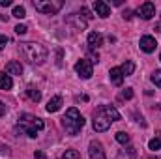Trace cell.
<instances>
[{
  "mask_svg": "<svg viewBox=\"0 0 161 159\" xmlns=\"http://www.w3.org/2000/svg\"><path fill=\"white\" fill-rule=\"evenodd\" d=\"M120 120V112L116 111V107L113 105H101L94 111V120H92V125H94V131L97 133H103L111 127L113 122Z\"/></svg>",
  "mask_w": 161,
  "mask_h": 159,
  "instance_id": "1",
  "label": "cell"
},
{
  "mask_svg": "<svg viewBox=\"0 0 161 159\" xmlns=\"http://www.w3.org/2000/svg\"><path fill=\"white\" fill-rule=\"evenodd\" d=\"M19 51L21 54L30 62V64H43L49 56V51L41 45V43H32V41H25L19 45Z\"/></svg>",
  "mask_w": 161,
  "mask_h": 159,
  "instance_id": "2",
  "label": "cell"
},
{
  "mask_svg": "<svg viewBox=\"0 0 161 159\" xmlns=\"http://www.w3.org/2000/svg\"><path fill=\"white\" fill-rule=\"evenodd\" d=\"M62 127H64L66 133L71 135V137L79 135L80 129L84 127V118H82V114H80L75 107H71V109L66 111V114H64V118H62Z\"/></svg>",
  "mask_w": 161,
  "mask_h": 159,
  "instance_id": "3",
  "label": "cell"
},
{
  "mask_svg": "<svg viewBox=\"0 0 161 159\" xmlns=\"http://www.w3.org/2000/svg\"><path fill=\"white\" fill-rule=\"evenodd\" d=\"M45 127L43 120L38 116H32V114H21L19 116V123H17V129L25 135H28L30 139H34L38 135V131H41Z\"/></svg>",
  "mask_w": 161,
  "mask_h": 159,
  "instance_id": "4",
  "label": "cell"
},
{
  "mask_svg": "<svg viewBox=\"0 0 161 159\" xmlns=\"http://www.w3.org/2000/svg\"><path fill=\"white\" fill-rule=\"evenodd\" d=\"M34 8H36L40 13L54 15V13H58V11L64 8V2H62V0H34Z\"/></svg>",
  "mask_w": 161,
  "mask_h": 159,
  "instance_id": "5",
  "label": "cell"
},
{
  "mask_svg": "<svg viewBox=\"0 0 161 159\" xmlns=\"http://www.w3.org/2000/svg\"><path fill=\"white\" fill-rule=\"evenodd\" d=\"M75 73L79 75L80 79H90L92 77V73H94V66H92V60H88V58H80L79 62L75 64Z\"/></svg>",
  "mask_w": 161,
  "mask_h": 159,
  "instance_id": "6",
  "label": "cell"
},
{
  "mask_svg": "<svg viewBox=\"0 0 161 159\" xmlns=\"http://www.w3.org/2000/svg\"><path fill=\"white\" fill-rule=\"evenodd\" d=\"M142 21H150L154 15H156V4L154 2H144V4H141V8L135 11Z\"/></svg>",
  "mask_w": 161,
  "mask_h": 159,
  "instance_id": "7",
  "label": "cell"
},
{
  "mask_svg": "<svg viewBox=\"0 0 161 159\" xmlns=\"http://www.w3.org/2000/svg\"><path fill=\"white\" fill-rule=\"evenodd\" d=\"M88 152H90V159H107V157H105L103 144H101L99 140H90Z\"/></svg>",
  "mask_w": 161,
  "mask_h": 159,
  "instance_id": "8",
  "label": "cell"
},
{
  "mask_svg": "<svg viewBox=\"0 0 161 159\" xmlns=\"http://www.w3.org/2000/svg\"><path fill=\"white\" fill-rule=\"evenodd\" d=\"M94 11H96V15H99L101 19H107V17L111 15V6L105 4L103 0H94Z\"/></svg>",
  "mask_w": 161,
  "mask_h": 159,
  "instance_id": "9",
  "label": "cell"
},
{
  "mask_svg": "<svg viewBox=\"0 0 161 159\" xmlns=\"http://www.w3.org/2000/svg\"><path fill=\"white\" fill-rule=\"evenodd\" d=\"M139 45H141V49L144 52H154L156 47H158V41H156V38H152V36H142L141 41H139Z\"/></svg>",
  "mask_w": 161,
  "mask_h": 159,
  "instance_id": "10",
  "label": "cell"
},
{
  "mask_svg": "<svg viewBox=\"0 0 161 159\" xmlns=\"http://www.w3.org/2000/svg\"><path fill=\"white\" fill-rule=\"evenodd\" d=\"M109 79L111 82L114 84V86H122V82H124V73H122V68H111V71H109Z\"/></svg>",
  "mask_w": 161,
  "mask_h": 159,
  "instance_id": "11",
  "label": "cell"
},
{
  "mask_svg": "<svg viewBox=\"0 0 161 159\" xmlns=\"http://www.w3.org/2000/svg\"><path fill=\"white\" fill-rule=\"evenodd\" d=\"M88 45H90V49H99L103 45V36L99 32H90L88 34Z\"/></svg>",
  "mask_w": 161,
  "mask_h": 159,
  "instance_id": "12",
  "label": "cell"
},
{
  "mask_svg": "<svg viewBox=\"0 0 161 159\" xmlns=\"http://www.w3.org/2000/svg\"><path fill=\"white\" fill-rule=\"evenodd\" d=\"M6 71H8V75H21L23 73V66H21V62L11 60V62L6 64Z\"/></svg>",
  "mask_w": 161,
  "mask_h": 159,
  "instance_id": "13",
  "label": "cell"
},
{
  "mask_svg": "<svg viewBox=\"0 0 161 159\" xmlns=\"http://www.w3.org/2000/svg\"><path fill=\"white\" fill-rule=\"evenodd\" d=\"M60 107H62V97L60 96H54V97H51L49 99V103H47V112H56V111H60Z\"/></svg>",
  "mask_w": 161,
  "mask_h": 159,
  "instance_id": "14",
  "label": "cell"
},
{
  "mask_svg": "<svg viewBox=\"0 0 161 159\" xmlns=\"http://www.w3.org/2000/svg\"><path fill=\"white\" fill-rule=\"evenodd\" d=\"M137 157V150H135V146H127V148H124L118 152V159H135Z\"/></svg>",
  "mask_w": 161,
  "mask_h": 159,
  "instance_id": "15",
  "label": "cell"
},
{
  "mask_svg": "<svg viewBox=\"0 0 161 159\" xmlns=\"http://www.w3.org/2000/svg\"><path fill=\"white\" fill-rule=\"evenodd\" d=\"M13 86V80L9 75H6L4 71H0V90H11Z\"/></svg>",
  "mask_w": 161,
  "mask_h": 159,
  "instance_id": "16",
  "label": "cell"
},
{
  "mask_svg": "<svg viewBox=\"0 0 161 159\" xmlns=\"http://www.w3.org/2000/svg\"><path fill=\"white\" fill-rule=\"evenodd\" d=\"M26 96H28V99L34 101V103H38L41 99V92L38 88H34V86H28V88H26Z\"/></svg>",
  "mask_w": 161,
  "mask_h": 159,
  "instance_id": "17",
  "label": "cell"
},
{
  "mask_svg": "<svg viewBox=\"0 0 161 159\" xmlns=\"http://www.w3.org/2000/svg\"><path fill=\"white\" fill-rule=\"evenodd\" d=\"M120 68H122V73H124V77H129V75H133V71H135V64H133L131 60L124 62Z\"/></svg>",
  "mask_w": 161,
  "mask_h": 159,
  "instance_id": "18",
  "label": "cell"
},
{
  "mask_svg": "<svg viewBox=\"0 0 161 159\" xmlns=\"http://www.w3.org/2000/svg\"><path fill=\"white\" fill-rule=\"evenodd\" d=\"M148 148L154 150V152H156V150H161V133H158V137L148 142Z\"/></svg>",
  "mask_w": 161,
  "mask_h": 159,
  "instance_id": "19",
  "label": "cell"
},
{
  "mask_svg": "<svg viewBox=\"0 0 161 159\" xmlns=\"http://www.w3.org/2000/svg\"><path fill=\"white\" fill-rule=\"evenodd\" d=\"M116 140H118L120 144H124V146H125V144H129L131 137H129L127 133H124V131H118V133H116Z\"/></svg>",
  "mask_w": 161,
  "mask_h": 159,
  "instance_id": "20",
  "label": "cell"
},
{
  "mask_svg": "<svg viewBox=\"0 0 161 159\" xmlns=\"http://www.w3.org/2000/svg\"><path fill=\"white\" fill-rule=\"evenodd\" d=\"M60 159H80V154L77 150H66Z\"/></svg>",
  "mask_w": 161,
  "mask_h": 159,
  "instance_id": "21",
  "label": "cell"
},
{
  "mask_svg": "<svg viewBox=\"0 0 161 159\" xmlns=\"http://www.w3.org/2000/svg\"><path fill=\"white\" fill-rule=\"evenodd\" d=\"M11 15H13V17H17V19H23V17H26V9H25L23 6H15Z\"/></svg>",
  "mask_w": 161,
  "mask_h": 159,
  "instance_id": "22",
  "label": "cell"
},
{
  "mask_svg": "<svg viewBox=\"0 0 161 159\" xmlns=\"http://www.w3.org/2000/svg\"><path fill=\"white\" fill-rule=\"evenodd\" d=\"M150 79H152V82H154L158 88H161V69H156V71L152 73V77H150Z\"/></svg>",
  "mask_w": 161,
  "mask_h": 159,
  "instance_id": "23",
  "label": "cell"
},
{
  "mask_svg": "<svg viewBox=\"0 0 161 159\" xmlns=\"http://www.w3.org/2000/svg\"><path fill=\"white\" fill-rule=\"evenodd\" d=\"M133 97V88H125V90H122V94L118 96V99H131Z\"/></svg>",
  "mask_w": 161,
  "mask_h": 159,
  "instance_id": "24",
  "label": "cell"
},
{
  "mask_svg": "<svg viewBox=\"0 0 161 159\" xmlns=\"http://www.w3.org/2000/svg\"><path fill=\"white\" fill-rule=\"evenodd\" d=\"M73 19H77V13H71V17H69V19H68V21H73ZM75 26H77V28H79V30H82V28H84V26H86V21H82V19H79V21H77V23H75Z\"/></svg>",
  "mask_w": 161,
  "mask_h": 159,
  "instance_id": "25",
  "label": "cell"
},
{
  "mask_svg": "<svg viewBox=\"0 0 161 159\" xmlns=\"http://www.w3.org/2000/svg\"><path fill=\"white\" fill-rule=\"evenodd\" d=\"M26 30H28V28H26L25 25H17V26H15V34H19V36L26 34Z\"/></svg>",
  "mask_w": 161,
  "mask_h": 159,
  "instance_id": "26",
  "label": "cell"
},
{
  "mask_svg": "<svg viewBox=\"0 0 161 159\" xmlns=\"http://www.w3.org/2000/svg\"><path fill=\"white\" fill-rule=\"evenodd\" d=\"M122 17H124V19H131V17H133V11H131V9H125V11L122 13Z\"/></svg>",
  "mask_w": 161,
  "mask_h": 159,
  "instance_id": "27",
  "label": "cell"
},
{
  "mask_svg": "<svg viewBox=\"0 0 161 159\" xmlns=\"http://www.w3.org/2000/svg\"><path fill=\"white\" fill-rule=\"evenodd\" d=\"M8 38H6V36H0V49H4V47H6V43H8Z\"/></svg>",
  "mask_w": 161,
  "mask_h": 159,
  "instance_id": "28",
  "label": "cell"
},
{
  "mask_svg": "<svg viewBox=\"0 0 161 159\" xmlns=\"http://www.w3.org/2000/svg\"><path fill=\"white\" fill-rule=\"evenodd\" d=\"M6 111H8V107H6V105H4V103L0 101V118H2L4 114H6Z\"/></svg>",
  "mask_w": 161,
  "mask_h": 159,
  "instance_id": "29",
  "label": "cell"
},
{
  "mask_svg": "<svg viewBox=\"0 0 161 159\" xmlns=\"http://www.w3.org/2000/svg\"><path fill=\"white\" fill-rule=\"evenodd\" d=\"M34 157H36V159H47V156H45L43 152H40V150H38V152L34 154Z\"/></svg>",
  "mask_w": 161,
  "mask_h": 159,
  "instance_id": "30",
  "label": "cell"
},
{
  "mask_svg": "<svg viewBox=\"0 0 161 159\" xmlns=\"http://www.w3.org/2000/svg\"><path fill=\"white\" fill-rule=\"evenodd\" d=\"M0 6L2 8H8V6H11V0H0Z\"/></svg>",
  "mask_w": 161,
  "mask_h": 159,
  "instance_id": "31",
  "label": "cell"
},
{
  "mask_svg": "<svg viewBox=\"0 0 161 159\" xmlns=\"http://www.w3.org/2000/svg\"><path fill=\"white\" fill-rule=\"evenodd\" d=\"M159 60H161V54H159Z\"/></svg>",
  "mask_w": 161,
  "mask_h": 159,
  "instance_id": "32",
  "label": "cell"
}]
</instances>
